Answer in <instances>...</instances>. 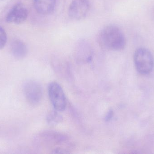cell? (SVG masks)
I'll list each match as a JSON object with an SVG mask.
<instances>
[{
	"label": "cell",
	"instance_id": "7a4b0ae2",
	"mask_svg": "<svg viewBox=\"0 0 154 154\" xmlns=\"http://www.w3.org/2000/svg\"><path fill=\"white\" fill-rule=\"evenodd\" d=\"M137 70L143 75L149 74L153 69L154 58L152 52L145 48L137 49L134 54Z\"/></svg>",
	"mask_w": 154,
	"mask_h": 154
},
{
	"label": "cell",
	"instance_id": "277c9868",
	"mask_svg": "<svg viewBox=\"0 0 154 154\" xmlns=\"http://www.w3.org/2000/svg\"><path fill=\"white\" fill-rule=\"evenodd\" d=\"M23 93L26 99L32 105H35L40 102L42 97L41 85L34 80H29L24 83Z\"/></svg>",
	"mask_w": 154,
	"mask_h": 154
},
{
	"label": "cell",
	"instance_id": "9c48e42d",
	"mask_svg": "<svg viewBox=\"0 0 154 154\" xmlns=\"http://www.w3.org/2000/svg\"><path fill=\"white\" fill-rule=\"evenodd\" d=\"M76 46L77 54L86 57L87 60H89L92 56V49L89 43L84 40L78 42Z\"/></svg>",
	"mask_w": 154,
	"mask_h": 154
},
{
	"label": "cell",
	"instance_id": "5b68a950",
	"mask_svg": "<svg viewBox=\"0 0 154 154\" xmlns=\"http://www.w3.org/2000/svg\"><path fill=\"white\" fill-rule=\"evenodd\" d=\"M89 10L90 4L87 0H73L69 7V16L75 20H82L87 16Z\"/></svg>",
	"mask_w": 154,
	"mask_h": 154
},
{
	"label": "cell",
	"instance_id": "30bf717a",
	"mask_svg": "<svg viewBox=\"0 0 154 154\" xmlns=\"http://www.w3.org/2000/svg\"><path fill=\"white\" fill-rule=\"evenodd\" d=\"M48 121L50 124H55L57 123H58L60 120V116L59 115L57 112H51L48 116Z\"/></svg>",
	"mask_w": 154,
	"mask_h": 154
},
{
	"label": "cell",
	"instance_id": "6da1fadb",
	"mask_svg": "<svg viewBox=\"0 0 154 154\" xmlns=\"http://www.w3.org/2000/svg\"><path fill=\"white\" fill-rule=\"evenodd\" d=\"M97 41L101 48L109 50H122L126 45L124 33L119 27L113 24L106 26L100 31Z\"/></svg>",
	"mask_w": 154,
	"mask_h": 154
},
{
	"label": "cell",
	"instance_id": "ba28073f",
	"mask_svg": "<svg viewBox=\"0 0 154 154\" xmlns=\"http://www.w3.org/2000/svg\"><path fill=\"white\" fill-rule=\"evenodd\" d=\"M11 51L14 57L17 59H22L26 56L28 50L24 42L16 40L14 41L11 44Z\"/></svg>",
	"mask_w": 154,
	"mask_h": 154
},
{
	"label": "cell",
	"instance_id": "52a82bcc",
	"mask_svg": "<svg viewBox=\"0 0 154 154\" xmlns=\"http://www.w3.org/2000/svg\"><path fill=\"white\" fill-rule=\"evenodd\" d=\"M33 5L37 12L42 15H49L55 10L56 0H33Z\"/></svg>",
	"mask_w": 154,
	"mask_h": 154
},
{
	"label": "cell",
	"instance_id": "3957f363",
	"mask_svg": "<svg viewBox=\"0 0 154 154\" xmlns=\"http://www.w3.org/2000/svg\"><path fill=\"white\" fill-rule=\"evenodd\" d=\"M48 94L55 109L57 111H64L66 108V101L61 86L57 82H51L49 85Z\"/></svg>",
	"mask_w": 154,
	"mask_h": 154
},
{
	"label": "cell",
	"instance_id": "7c38bea8",
	"mask_svg": "<svg viewBox=\"0 0 154 154\" xmlns=\"http://www.w3.org/2000/svg\"><path fill=\"white\" fill-rule=\"evenodd\" d=\"M113 116V112L112 110H109L108 113L107 114L106 117V121H109L112 118Z\"/></svg>",
	"mask_w": 154,
	"mask_h": 154
},
{
	"label": "cell",
	"instance_id": "8fae6325",
	"mask_svg": "<svg viewBox=\"0 0 154 154\" xmlns=\"http://www.w3.org/2000/svg\"><path fill=\"white\" fill-rule=\"evenodd\" d=\"M7 40L6 33L3 29L0 26V49L5 46Z\"/></svg>",
	"mask_w": 154,
	"mask_h": 154
},
{
	"label": "cell",
	"instance_id": "8992f818",
	"mask_svg": "<svg viewBox=\"0 0 154 154\" xmlns=\"http://www.w3.org/2000/svg\"><path fill=\"white\" fill-rule=\"evenodd\" d=\"M28 11L26 6L22 3L15 5L9 11L6 17L8 23L20 24L27 19Z\"/></svg>",
	"mask_w": 154,
	"mask_h": 154
}]
</instances>
